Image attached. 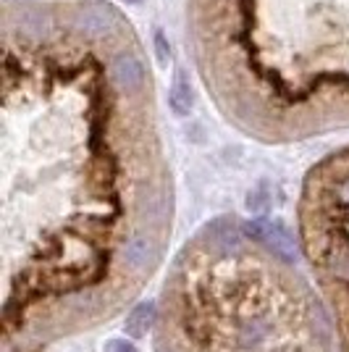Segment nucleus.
I'll return each instance as SVG.
<instances>
[{
	"label": "nucleus",
	"instance_id": "obj_1",
	"mask_svg": "<svg viewBox=\"0 0 349 352\" xmlns=\"http://www.w3.org/2000/svg\"><path fill=\"white\" fill-rule=\"evenodd\" d=\"M187 45L249 129L307 132L349 116V0H187Z\"/></svg>",
	"mask_w": 349,
	"mask_h": 352
},
{
	"label": "nucleus",
	"instance_id": "obj_2",
	"mask_svg": "<svg viewBox=\"0 0 349 352\" xmlns=\"http://www.w3.org/2000/svg\"><path fill=\"white\" fill-rule=\"evenodd\" d=\"M153 321H155V302H139L126 318V334L129 337H145Z\"/></svg>",
	"mask_w": 349,
	"mask_h": 352
},
{
	"label": "nucleus",
	"instance_id": "obj_3",
	"mask_svg": "<svg viewBox=\"0 0 349 352\" xmlns=\"http://www.w3.org/2000/svg\"><path fill=\"white\" fill-rule=\"evenodd\" d=\"M108 352H134V347L126 344V342H111V344H108Z\"/></svg>",
	"mask_w": 349,
	"mask_h": 352
}]
</instances>
